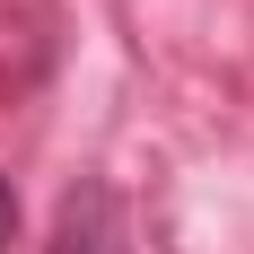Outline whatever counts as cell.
<instances>
[{
	"label": "cell",
	"instance_id": "obj_1",
	"mask_svg": "<svg viewBox=\"0 0 254 254\" xmlns=\"http://www.w3.org/2000/svg\"><path fill=\"white\" fill-rule=\"evenodd\" d=\"M44 254H131V219H123V193L105 176H79L53 210V246Z\"/></svg>",
	"mask_w": 254,
	"mask_h": 254
},
{
	"label": "cell",
	"instance_id": "obj_2",
	"mask_svg": "<svg viewBox=\"0 0 254 254\" xmlns=\"http://www.w3.org/2000/svg\"><path fill=\"white\" fill-rule=\"evenodd\" d=\"M9 237H18V184L0 176V246H9Z\"/></svg>",
	"mask_w": 254,
	"mask_h": 254
}]
</instances>
